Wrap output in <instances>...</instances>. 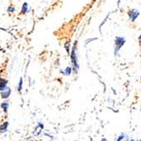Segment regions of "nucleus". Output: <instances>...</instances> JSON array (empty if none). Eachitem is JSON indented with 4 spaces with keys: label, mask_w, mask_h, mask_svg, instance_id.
<instances>
[{
    "label": "nucleus",
    "mask_w": 141,
    "mask_h": 141,
    "mask_svg": "<svg viewBox=\"0 0 141 141\" xmlns=\"http://www.w3.org/2000/svg\"><path fill=\"white\" fill-rule=\"evenodd\" d=\"M7 83H8L7 80L4 79V78H0V91H2V90L5 89L7 87Z\"/></svg>",
    "instance_id": "6"
},
{
    "label": "nucleus",
    "mask_w": 141,
    "mask_h": 141,
    "mask_svg": "<svg viewBox=\"0 0 141 141\" xmlns=\"http://www.w3.org/2000/svg\"><path fill=\"white\" fill-rule=\"evenodd\" d=\"M15 7L10 6V8H8V12H9V13H13V12H15Z\"/></svg>",
    "instance_id": "13"
},
{
    "label": "nucleus",
    "mask_w": 141,
    "mask_h": 141,
    "mask_svg": "<svg viewBox=\"0 0 141 141\" xmlns=\"http://www.w3.org/2000/svg\"><path fill=\"white\" fill-rule=\"evenodd\" d=\"M139 41H140V42H141V36H140V38H139Z\"/></svg>",
    "instance_id": "16"
},
{
    "label": "nucleus",
    "mask_w": 141,
    "mask_h": 141,
    "mask_svg": "<svg viewBox=\"0 0 141 141\" xmlns=\"http://www.w3.org/2000/svg\"><path fill=\"white\" fill-rule=\"evenodd\" d=\"M71 70H72V69H71V67H67L66 69V71H64V74L66 76H70L71 73Z\"/></svg>",
    "instance_id": "10"
},
{
    "label": "nucleus",
    "mask_w": 141,
    "mask_h": 141,
    "mask_svg": "<svg viewBox=\"0 0 141 141\" xmlns=\"http://www.w3.org/2000/svg\"><path fill=\"white\" fill-rule=\"evenodd\" d=\"M8 127H9V122H4V123L0 126V133H5V132H7V130H8Z\"/></svg>",
    "instance_id": "5"
},
{
    "label": "nucleus",
    "mask_w": 141,
    "mask_h": 141,
    "mask_svg": "<svg viewBox=\"0 0 141 141\" xmlns=\"http://www.w3.org/2000/svg\"><path fill=\"white\" fill-rule=\"evenodd\" d=\"M102 141H106V139H105V138H103V139H102Z\"/></svg>",
    "instance_id": "14"
},
{
    "label": "nucleus",
    "mask_w": 141,
    "mask_h": 141,
    "mask_svg": "<svg viewBox=\"0 0 141 141\" xmlns=\"http://www.w3.org/2000/svg\"><path fill=\"white\" fill-rule=\"evenodd\" d=\"M71 61H72L73 64V68L74 71L76 72H77L78 69H79V65H78V61H77V46H74L72 48V51H71Z\"/></svg>",
    "instance_id": "1"
},
{
    "label": "nucleus",
    "mask_w": 141,
    "mask_h": 141,
    "mask_svg": "<svg viewBox=\"0 0 141 141\" xmlns=\"http://www.w3.org/2000/svg\"><path fill=\"white\" fill-rule=\"evenodd\" d=\"M22 89V78H20V82H19V86H18V90L20 92Z\"/></svg>",
    "instance_id": "12"
},
{
    "label": "nucleus",
    "mask_w": 141,
    "mask_h": 141,
    "mask_svg": "<svg viewBox=\"0 0 141 141\" xmlns=\"http://www.w3.org/2000/svg\"><path fill=\"white\" fill-rule=\"evenodd\" d=\"M1 107L3 108V110H4V112H7V110H8V108H9V103L7 102H4L1 104Z\"/></svg>",
    "instance_id": "9"
},
{
    "label": "nucleus",
    "mask_w": 141,
    "mask_h": 141,
    "mask_svg": "<svg viewBox=\"0 0 141 141\" xmlns=\"http://www.w3.org/2000/svg\"><path fill=\"white\" fill-rule=\"evenodd\" d=\"M10 94H11L10 88L6 87L4 90H2V91H1V97L3 99H7L9 96L10 95Z\"/></svg>",
    "instance_id": "3"
},
{
    "label": "nucleus",
    "mask_w": 141,
    "mask_h": 141,
    "mask_svg": "<svg viewBox=\"0 0 141 141\" xmlns=\"http://www.w3.org/2000/svg\"><path fill=\"white\" fill-rule=\"evenodd\" d=\"M125 136H126L125 133H121V135H120L119 137H118V138H117V141H122L124 138H125Z\"/></svg>",
    "instance_id": "11"
},
{
    "label": "nucleus",
    "mask_w": 141,
    "mask_h": 141,
    "mask_svg": "<svg viewBox=\"0 0 141 141\" xmlns=\"http://www.w3.org/2000/svg\"><path fill=\"white\" fill-rule=\"evenodd\" d=\"M43 125L42 123H40V122H39L38 127H37L36 129H35V132H34V134H35V135H38L39 133H41V130L43 129Z\"/></svg>",
    "instance_id": "7"
},
{
    "label": "nucleus",
    "mask_w": 141,
    "mask_h": 141,
    "mask_svg": "<svg viewBox=\"0 0 141 141\" xmlns=\"http://www.w3.org/2000/svg\"><path fill=\"white\" fill-rule=\"evenodd\" d=\"M138 15H139V12L137 10H133L130 11V13H129V18H130V20L132 21H134V20L137 19Z\"/></svg>",
    "instance_id": "4"
},
{
    "label": "nucleus",
    "mask_w": 141,
    "mask_h": 141,
    "mask_svg": "<svg viewBox=\"0 0 141 141\" xmlns=\"http://www.w3.org/2000/svg\"><path fill=\"white\" fill-rule=\"evenodd\" d=\"M125 41H126L125 38H122V37H117V38L115 39V48H114L115 55H117L118 54V51L120 50V48H122V46L124 45Z\"/></svg>",
    "instance_id": "2"
},
{
    "label": "nucleus",
    "mask_w": 141,
    "mask_h": 141,
    "mask_svg": "<svg viewBox=\"0 0 141 141\" xmlns=\"http://www.w3.org/2000/svg\"><path fill=\"white\" fill-rule=\"evenodd\" d=\"M28 10H29L28 4H27L26 3H24L23 4V5H22V8H21V14L22 15H25V14H26Z\"/></svg>",
    "instance_id": "8"
},
{
    "label": "nucleus",
    "mask_w": 141,
    "mask_h": 141,
    "mask_svg": "<svg viewBox=\"0 0 141 141\" xmlns=\"http://www.w3.org/2000/svg\"><path fill=\"white\" fill-rule=\"evenodd\" d=\"M0 78H1V77H0Z\"/></svg>",
    "instance_id": "18"
},
{
    "label": "nucleus",
    "mask_w": 141,
    "mask_h": 141,
    "mask_svg": "<svg viewBox=\"0 0 141 141\" xmlns=\"http://www.w3.org/2000/svg\"><path fill=\"white\" fill-rule=\"evenodd\" d=\"M138 141H141V139H140V140H138Z\"/></svg>",
    "instance_id": "17"
},
{
    "label": "nucleus",
    "mask_w": 141,
    "mask_h": 141,
    "mask_svg": "<svg viewBox=\"0 0 141 141\" xmlns=\"http://www.w3.org/2000/svg\"><path fill=\"white\" fill-rule=\"evenodd\" d=\"M130 141H135V140H134V139H133V138H132V139H131Z\"/></svg>",
    "instance_id": "15"
}]
</instances>
